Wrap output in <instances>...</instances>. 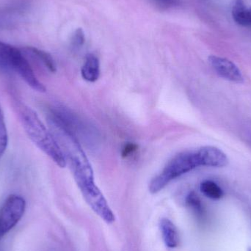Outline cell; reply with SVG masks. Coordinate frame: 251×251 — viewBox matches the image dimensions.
I'll return each instance as SVG.
<instances>
[{"mask_svg":"<svg viewBox=\"0 0 251 251\" xmlns=\"http://www.w3.org/2000/svg\"><path fill=\"white\" fill-rule=\"evenodd\" d=\"M50 122L78 187L95 181L92 166L77 137L63 125L53 121Z\"/></svg>","mask_w":251,"mask_h":251,"instance_id":"1","label":"cell"},{"mask_svg":"<svg viewBox=\"0 0 251 251\" xmlns=\"http://www.w3.org/2000/svg\"><path fill=\"white\" fill-rule=\"evenodd\" d=\"M21 121L31 140L60 168L67 165L63 151L54 136L49 131L37 113L26 106H21Z\"/></svg>","mask_w":251,"mask_h":251,"instance_id":"2","label":"cell"},{"mask_svg":"<svg viewBox=\"0 0 251 251\" xmlns=\"http://www.w3.org/2000/svg\"><path fill=\"white\" fill-rule=\"evenodd\" d=\"M201 166H202L201 161L198 150L178 153L151 181L149 191L152 194H156L173 180Z\"/></svg>","mask_w":251,"mask_h":251,"instance_id":"3","label":"cell"},{"mask_svg":"<svg viewBox=\"0 0 251 251\" xmlns=\"http://www.w3.org/2000/svg\"><path fill=\"white\" fill-rule=\"evenodd\" d=\"M0 67L14 71L29 87L44 93L46 88L35 75L29 62L19 49L0 41Z\"/></svg>","mask_w":251,"mask_h":251,"instance_id":"4","label":"cell"},{"mask_svg":"<svg viewBox=\"0 0 251 251\" xmlns=\"http://www.w3.org/2000/svg\"><path fill=\"white\" fill-rule=\"evenodd\" d=\"M88 206L106 224H113L116 217L95 181L79 187Z\"/></svg>","mask_w":251,"mask_h":251,"instance_id":"5","label":"cell"},{"mask_svg":"<svg viewBox=\"0 0 251 251\" xmlns=\"http://www.w3.org/2000/svg\"><path fill=\"white\" fill-rule=\"evenodd\" d=\"M26 202L17 195L9 196L0 210V238L10 231L25 213Z\"/></svg>","mask_w":251,"mask_h":251,"instance_id":"6","label":"cell"},{"mask_svg":"<svg viewBox=\"0 0 251 251\" xmlns=\"http://www.w3.org/2000/svg\"><path fill=\"white\" fill-rule=\"evenodd\" d=\"M209 63L215 73L222 79L234 83L244 82V77L238 66L228 59L212 55L209 57Z\"/></svg>","mask_w":251,"mask_h":251,"instance_id":"7","label":"cell"},{"mask_svg":"<svg viewBox=\"0 0 251 251\" xmlns=\"http://www.w3.org/2000/svg\"><path fill=\"white\" fill-rule=\"evenodd\" d=\"M202 166L224 168L228 163L226 154L215 146H203L198 149Z\"/></svg>","mask_w":251,"mask_h":251,"instance_id":"8","label":"cell"},{"mask_svg":"<svg viewBox=\"0 0 251 251\" xmlns=\"http://www.w3.org/2000/svg\"><path fill=\"white\" fill-rule=\"evenodd\" d=\"M81 75L88 82H94L98 80L100 76V63L97 56L93 54L87 55L81 69Z\"/></svg>","mask_w":251,"mask_h":251,"instance_id":"9","label":"cell"},{"mask_svg":"<svg viewBox=\"0 0 251 251\" xmlns=\"http://www.w3.org/2000/svg\"><path fill=\"white\" fill-rule=\"evenodd\" d=\"M160 230L162 239L167 247L174 249L178 246L179 237L176 227L170 220L164 218L160 221Z\"/></svg>","mask_w":251,"mask_h":251,"instance_id":"10","label":"cell"},{"mask_svg":"<svg viewBox=\"0 0 251 251\" xmlns=\"http://www.w3.org/2000/svg\"><path fill=\"white\" fill-rule=\"evenodd\" d=\"M231 14L237 25L245 27H251L250 8L246 5L243 0H234Z\"/></svg>","mask_w":251,"mask_h":251,"instance_id":"11","label":"cell"},{"mask_svg":"<svg viewBox=\"0 0 251 251\" xmlns=\"http://www.w3.org/2000/svg\"><path fill=\"white\" fill-rule=\"evenodd\" d=\"M200 190L203 196L214 201L220 200L224 197V190L215 181L205 180L200 184Z\"/></svg>","mask_w":251,"mask_h":251,"instance_id":"12","label":"cell"},{"mask_svg":"<svg viewBox=\"0 0 251 251\" xmlns=\"http://www.w3.org/2000/svg\"><path fill=\"white\" fill-rule=\"evenodd\" d=\"M28 51H29L30 54L35 56V57L38 59L41 63L47 68L50 72L51 73H54L57 71L56 68V64L54 63V59L52 58L51 55L47 51H43V50H39V49L35 48V47H28Z\"/></svg>","mask_w":251,"mask_h":251,"instance_id":"13","label":"cell"},{"mask_svg":"<svg viewBox=\"0 0 251 251\" xmlns=\"http://www.w3.org/2000/svg\"><path fill=\"white\" fill-rule=\"evenodd\" d=\"M8 144V134L4 122V114L0 106V159L2 157Z\"/></svg>","mask_w":251,"mask_h":251,"instance_id":"14","label":"cell"},{"mask_svg":"<svg viewBox=\"0 0 251 251\" xmlns=\"http://www.w3.org/2000/svg\"><path fill=\"white\" fill-rule=\"evenodd\" d=\"M187 206L195 212L196 215L201 218L203 215V207L201 201L197 194L194 192H191L186 199Z\"/></svg>","mask_w":251,"mask_h":251,"instance_id":"15","label":"cell"},{"mask_svg":"<svg viewBox=\"0 0 251 251\" xmlns=\"http://www.w3.org/2000/svg\"><path fill=\"white\" fill-rule=\"evenodd\" d=\"M85 42V35L82 29H77L75 32L72 38V44L75 47H79L83 45Z\"/></svg>","mask_w":251,"mask_h":251,"instance_id":"16","label":"cell"},{"mask_svg":"<svg viewBox=\"0 0 251 251\" xmlns=\"http://www.w3.org/2000/svg\"><path fill=\"white\" fill-rule=\"evenodd\" d=\"M138 149V146L134 143H126L122 148V156L123 158H126L132 154Z\"/></svg>","mask_w":251,"mask_h":251,"instance_id":"17","label":"cell"},{"mask_svg":"<svg viewBox=\"0 0 251 251\" xmlns=\"http://www.w3.org/2000/svg\"><path fill=\"white\" fill-rule=\"evenodd\" d=\"M155 1L165 6L176 5L178 4V0H155Z\"/></svg>","mask_w":251,"mask_h":251,"instance_id":"18","label":"cell"},{"mask_svg":"<svg viewBox=\"0 0 251 251\" xmlns=\"http://www.w3.org/2000/svg\"><path fill=\"white\" fill-rule=\"evenodd\" d=\"M248 251H251V248H249V249H248Z\"/></svg>","mask_w":251,"mask_h":251,"instance_id":"19","label":"cell"},{"mask_svg":"<svg viewBox=\"0 0 251 251\" xmlns=\"http://www.w3.org/2000/svg\"><path fill=\"white\" fill-rule=\"evenodd\" d=\"M250 12H251V7H250Z\"/></svg>","mask_w":251,"mask_h":251,"instance_id":"20","label":"cell"}]
</instances>
